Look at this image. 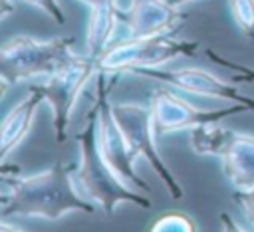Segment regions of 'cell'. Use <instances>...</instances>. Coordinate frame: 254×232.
Segmentation results:
<instances>
[{
	"instance_id": "obj_1",
	"label": "cell",
	"mask_w": 254,
	"mask_h": 232,
	"mask_svg": "<svg viewBox=\"0 0 254 232\" xmlns=\"http://www.w3.org/2000/svg\"><path fill=\"white\" fill-rule=\"evenodd\" d=\"M2 178L12 192V200L4 206V214L34 216L56 222L71 212H93L97 208L77 192L71 169L62 165H54L48 171L30 176L8 173Z\"/></svg>"
},
{
	"instance_id": "obj_2",
	"label": "cell",
	"mask_w": 254,
	"mask_h": 232,
	"mask_svg": "<svg viewBox=\"0 0 254 232\" xmlns=\"http://www.w3.org/2000/svg\"><path fill=\"white\" fill-rule=\"evenodd\" d=\"M79 143V165L71 171L77 192L99 206L107 214H113L119 204H135L139 208H151V200L141 190L131 186L115 169L105 161L97 145V119L91 109L85 127L77 133Z\"/></svg>"
},
{
	"instance_id": "obj_3",
	"label": "cell",
	"mask_w": 254,
	"mask_h": 232,
	"mask_svg": "<svg viewBox=\"0 0 254 232\" xmlns=\"http://www.w3.org/2000/svg\"><path fill=\"white\" fill-rule=\"evenodd\" d=\"M198 52V44L190 40L175 38L173 34L135 38L107 46L97 58L95 65L101 73L131 71L137 67H161L177 58H192Z\"/></svg>"
},
{
	"instance_id": "obj_4",
	"label": "cell",
	"mask_w": 254,
	"mask_h": 232,
	"mask_svg": "<svg viewBox=\"0 0 254 232\" xmlns=\"http://www.w3.org/2000/svg\"><path fill=\"white\" fill-rule=\"evenodd\" d=\"M71 38L36 40L16 36L0 44V77L10 83L46 79L71 54Z\"/></svg>"
},
{
	"instance_id": "obj_5",
	"label": "cell",
	"mask_w": 254,
	"mask_h": 232,
	"mask_svg": "<svg viewBox=\"0 0 254 232\" xmlns=\"http://www.w3.org/2000/svg\"><path fill=\"white\" fill-rule=\"evenodd\" d=\"M95 73H97L95 58L91 56L79 58L71 52L46 79L38 83L54 113V131L58 143L65 139L77 99Z\"/></svg>"
},
{
	"instance_id": "obj_6",
	"label": "cell",
	"mask_w": 254,
	"mask_h": 232,
	"mask_svg": "<svg viewBox=\"0 0 254 232\" xmlns=\"http://www.w3.org/2000/svg\"><path fill=\"white\" fill-rule=\"evenodd\" d=\"M111 111L133 155L137 159H145L151 165V169L165 182L171 198H183V184L177 180L157 149V133L151 117V107L147 109L139 103H111Z\"/></svg>"
},
{
	"instance_id": "obj_7",
	"label": "cell",
	"mask_w": 254,
	"mask_h": 232,
	"mask_svg": "<svg viewBox=\"0 0 254 232\" xmlns=\"http://www.w3.org/2000/svg\"><path fill=\"white\" fill-rule=\"evenodd\" d=\"M250 111L246 105L232 103L230 107L222 109H198L185 97L177 95L167 87H157L151 93V117L155 125L157 137H165L169 133L194 129L204 123H216L236 113Z\"/></svg>"
},
{
	"instance_id": "obj_8",
	"label": "cell",
	"mask_w": 254,
	"mask_h": 232,
	"mask_svg": "<svg viewBox=\"0 0 254 232\" xmlns=\"http://www.w3.org/2000/svg\"><path fill=\"white\" fill-rule=\"evenodd\" d=\"M93 111H95V119H97V145H99V151L105 157V161L131 186H135L141 192H149L151 190L149 184L135 171L137 157L129 149V145H127V141H125V137H123V133H121V129L113 117L111 101L107 97L103 77H99V83H97V101H95Z\"/></svg>"
},
{
	"instance_id": "obj_9",
	"label": "cell",
	"mask_w": 254,
	"mask_h": 232,
	"mask_svg": "<svg viewBox=\"0 0 254 232\" xmlns=\"http://www.w3.org/2000/svg\"><path fill=\"white\" fill-rule=\"evenodd\" d=\"M129 73L141 75V77H151L157 81H163L183 93H192V95H202V97H214L222 99L228 103H238L246 105L250 111H254V97H248L240 93L238 85L224 81L216 77L212 71L204 67H175V69H163V67H137L131 69Z\"/></svg>"
},
{
	"instance_id": "obj_10",
	"label": "cell",
	"mask_w": 254,
	"mask_h": 232,
	"mask_svg": "<svg viewBox=\"0 0 254 232\" xmlns=\"http://www.w3.org/2000/svg\"><path fill=\"white\" fill-rule=\"evenodd\" d=\"M183 22L181 8L171 6L167 0H131L127 6L129 36L135 38L173 34Z\"/></svg>"
},
{
	"instance_id": "obj_11",
	"label": "cell",
	"mask_w": 254,
	"mask_h": 232,
	"mask_svg": "<svg viewBox=\"0 0 254 232\" xmlns=\"http://www.w3.org/2000/svg\"><path fill=\"white\" fill-rule=\"evenodd\" d=\"M44 101V91L38 85H34L30 93L4 115V119L0 121V167L14 153V149H18L20 143L28 137L36 111Z\"/></svg>"
},
{
	"instance_id": "obj_12",
	"label": "cell",
	"mask_w": 254,
	"mask_h": 232,
	"mask_svg": "<svg viewBox=\"0 0 254 232\" xmlns=\"http://www.w3.org/2000/svg\"><path fill=\"white\" fill-rule=\"evenodd\" d=\"M222 173L234 190L254 188V135L234 131L232 141L220 157Z\"/></svg>"
},
{
	"instance_id": "obj_13",
	"label": "cell",
	"mask_w": 254,
	"mask_h": 232,
	"mask_svg": "<svg viewBox=\"0 0 254 232\" xmlns=\"http://www.w3.org/2000/svg\"><path fill=\"white\" fill-rule=\"evenodd\" d=\"M89 22L85 34V48L87 56L97 58L111 42L117 26V14L121 12L119 0H99L95 6L89 8Z\"/></svg>"
},
{
	"instance_id": "obj_14",
	"label": "cell",
	"mask_w": 254,
	"mask_h": 232,
	"mask_svg": "<svg viewBox=\"0 0 254 232\" xmlns=\"http://www.w3.org/2000/svg\"><path fill=\"white\" fill-rule=\"evenodd\" d=\"M232 137H234V129L220 125V121L204 123V125L190 129L189 145H190L192 153H196L200 157H218L220 159L222 153L226 151L228 143L232 141Z\"/></svg>"
},
{
	"instance_id": "obj_15",
	"label": "cell",
	"mask_w": 254,
	"mask_h": 232,
	"mask_svg": "<svg viewBox=\"0 0 254 232\" xmlns=\"http://www.w3.org/2000/svg\"><path fill=\"white\" fill-rule=\"evenodd\" d=\"M230 16L238 28V32L254 40V0H228Z\"/></svg>"
},
{
	"instance_id": "obj_16",
	"label": "cell",
	"mask_w": 254,
	"mask_h": 232,
	"mask_svg": "<svg viewBox=\"0 0 254 232\" xmlns=\"http://www.w3.org/2000/svg\"><path fill=\"white\" fill-rule=\"evenodd\" d=\"M149 230L151 232H196L198 228L189 214L175 210V212H167V214L159 216L151 224Z\"/></svg>"
},
{
	"instance_id": "obj_17",
	"label": "cell",
	"mask_w": 254,
	"mask_h": 232,
	"mask_svg": "<svg viewBox=\"0 0 254 232\" xmlns=\"http://www.w3.org/2000/svg\"><path fill=\"white\" fill-rule=\"evenodd\" d=\"M206 56H208L214 63H218V65H222V67L234 71V73H236V77H234L236 81H240V83H254V67H244L242 63L230 61L228 58H224V56H220V54H216V52H212V50H206Z\"/></svg>"
},
{
	"instance_id": "obj_18",
	"label": "cell",
	"mask_w": 254,
	"mask_h": 232,
	"mask_svg": "<svg viewBox=\"0 0 254 232\" xmlns=\"http://www.w3.org/2000/svg\"><path fill=\"white\" fill-rule=\"evenodd\" d=\"M232 200L240 206L244 220L248 222V228L254 230V188L252 190H234Z\"/></svg>"
},
{
	"instance_id": "obj_19",
	"label": "cell",
	"mask_w": 254,
	"mask_h": 232,
	"mask_svg": "<svg viewBox=\"0 0 254 232\" xmlns=\"http://www.w3.org/2000/svg\"><path fill=\"white\" fill-rule=\"evenodd\" d=\"M34 8H38L40 12H44L48 18H52L56 24H64L65 22V12L60 4V0H22Z\"/></svg>"
},
{
	"instance_id": "obj_20",
	"label": "cell",
	"mask_w": 254,
	"mask_h": 232,
	"mask_svg": "<svg viewBox=\"0 0 254 232\" xmlns=\"http://www.w3.org/2000/svg\"><path fill=\"white\" fill-rule=\"evenodd\" d=\"M16 10L14 0H0V20H4L6 16H10Z\"/></svg>"
},
{
	"instance_id": "obj_21",
	"label": "cell",
	"mask_w": 254,
	"mask_h": 232,
	"mask_svg": "<svg viewBox=\"0 0 254 232\" xmlns=\"http://www.w3.org/2000/svg\"><path fill=\"white\" fill-rule=\"evenodd\" d=\"M10 200H12V192L10 190H0V206H8L10 204Z\"/></svg>"
},
{
	"instance_id": "obj_22",
	"label": "cell",
	"mask_w": 254,
	"mask_h": 232,
	"mask_svg": "<svg viewBox=\"0 0 254 232\" xmlns=\"http://www.w3.org/2000/svg\"><path fill=\"white\" fill-rule=\"evenodd\" d=\"M10 85H12L10 81H6L4 77H0V99H2L4 95H6V91L10 89Z\"/></svg>"
},
{
	"instance_id": "obj_23",
	"label": "cell",
	"mask_w": 254,
	"mask_h": 232,
	"mask_svg": "<svg viewBox=\"0 0 254 232\" xmlns=\"http://www.w3.org/2000/svg\"><path fill=\"white\" fill-rule=\"evenodd\" d=\"M171 6H175V8H183V6H187V4H192V2H196V0H167Z\"/></svg>"
},
{
	"instance_id": "obj_24",
	"label": "cell",
	"mask_w": 254,
	"mask_h": 232,
	"mask_svg": "<svg viewBox=\"0 0 254 232\" xmlns=\"http://www.w3.org/2000/svg\"><path fill=\"white\" fill-rule=\"evenodd\" d=\"M8 173H18V169L16 167H0V176H4V174H8Z\"/></svg>"
},
{
	"instance_id": "obj_25",
	"label": "cell",
	"mask_w": 254,
	"mask_h": 232,
	"mask_svg": "<svg viewBox=\"0 0 254 232\" xmlns=\"http://www.w3.org/2000/svg\"><path fill=\"white\" fill-rule=\"evenodd\" d=\"M0 230H22L20 226H8V224H4L2 220H0Z\"/></svg>"
},
{
	"instance_id": "obj_26",
	"label": "cell",
	"mask_w": 254,
	"mask_h": 232,
	"mask_svg": "<svg viewBox=\"0 0 254 232\" xmlns=\"http://www.w3.org/2000/svg\"><path fill=\"white\" fill-rule=\"evenodd\" d=\"M81 2H85V4H87V6L91 8V6H95V4L99 2V0H81Z\"/></svg>"
}]
</instances>
